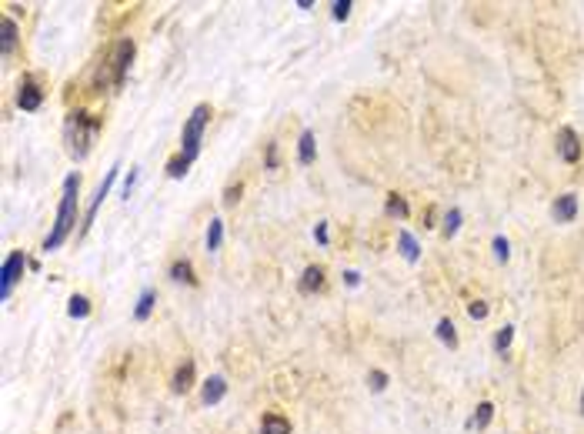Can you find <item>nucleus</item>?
<instances>
[{"instance_id": "obj_1", "label": "nucleus", "mask_w": 584, "mask_h": 434, "mask_svg": "<svg viewBox=\"0 0 584 434\" xmlns=\"http://www.w3.org/2000/svg\"><path fill=\"white\" fill-rule=\"evenodd\" d=\"M77 194H81V177L77 174H70L67 181H64V194H60V208H57V221H54V231L47 234L43 240V251H57L67 234L74 231L77 224Z\"/></svg>"}, {"instance_id": "obj_2", "label": "nucleus", "mask_w": 584, "mask_h": 434, "mask_svg": "<svg viewBox=\"0 0 584 434\" xmlns=\"http://www.w3.org/2000/svg\"><path fill=\"white\" fill-rule=\"evenodd\" d=\"M210 124V104H197L191 117L184 121V130H181V154L194 164L197 154H201V140H204V130Z\"/></svg>"}, {"instance_id": "obj_3", "label": "nucleus", "mask_w": 584, "mask_h": 434, "mask_svg": "<svg viewBox=\"0 0 584 434\" xmlns=\"http://www.w3.org/2000/svg\"><path fill=\"white\" fill-rule=\"evenodd\" d=\"M100 130V121L97 117H90V114H70L67 117V147L74 157H83L87 151H90V144H94V137H97Z\"/></svg>"}, {"instance_id": "obj_4", "label": "nucleus", "mask_w": 584, "mask_h": 434, "mask_svg": "<svg viewBox=\"0 0 584 434\" xmlns=\"http://www.w3.org/2000/svg\"><path fill=\"white\" fill-rule=\"evenodd\" d=\"M30 261H27V254L24 251H14V254H7V261H4V267H0V297L7 301L11 297V291H14V284L20 278H24V267H27Z\"/></svg>"}, {"instance_id": "obj_5", "label": "nucleus", "mask_w": 584, "mask_h": 434, "mask_svg": "<svg viewBox=\"0 0 584 434\" xmlns=\"http://www.w3.org/2000/svg\"><path fill=\"white\" fill-rule=\"evenodd\" d=\"M130 60H134V41H117V47H114V54H111L114 87H124L127 70H130Z\"/></svg>"}, {"instance_id": "obj_6", "label": "nucleus", "mask_w": 584, "mask_h": 434, "mask_svg": "<svg viewBox=\"0 0 584 434\" xmlns=\"http://www.w3.org/2000/svg\"><path fill=\"white\" fill-rule=\"evenodd\" d=\"M557 157L568 161V164L581 161V137H578L574 127H561V134H557Z\"/></svg>"}, {"instance_id": "obj_7", "label": "nucleus", "mask_w": 584, "mask_h": 434, "mask_svg": "<svg viewBox=\"0 0 584 434\" xmlns=\"http://www.w3.org/2000/svg\"><path fill=\"white\" fill-rule=\"evenodd\" d=\"M117 164H114L111 170H107V177H104V184L97 187V194H94V201H90V208H87V214H83V227H81V234H87L90 231V224H94V217H97V210H100V204H104V197L111 194V184L117 181Z\"/></svg>"}, {"instance_id": "obj_8", "label": "nucleus", "mask_w": 584, "mask_h": 434, "mask_svg": "<svg viewBox=\"0 0 584 434\" xmlns=\"http://www.w3.org/2000/svg\"><path fill=\"white\" fill-rule=\"evenodd\" d=\"M551 217H555L557 224H568V221H574L578 217V194H561L551 204Z\"/></svg>"}, {"instance_id": "obj_9", "label": "nucleus", "mask_w": 584, "mask_h": 434, "mask_svg": "<svg viewBox=\"0 0 584 434\" xmlns=\"http://www.w3.org/2000/svg\"><path fill=\"white\" fill-rule=\"evenodd\" d=\"M17 104H20V111H41V104H43L41 87L34 84V81H24L20 90H17Z\"/></svg>"}, {"instance_id": "obj_10", "label": "nucleus", "mask_w": 584, "mask_h": 434, "mask_svg": "<svg viewBox=\"0 0 584 434\" xmlns=\"http://www.w3.org/2000/svg\"><path fill=\"white\" fill-rule=\"evenodd\" d=\"M174 394H187L194 388V361H184L177 371H174V381H170Z\"/></svg>"}, {"instance_id": "obj_11", "label": "nucleus", "mask_w": 584, "mask_h": 434, "mask_svg": "<svg viewBox=\"0 0 584 434\" xmlns=\"http://www.w3.org/2000/svg\"><path fill=\"white\" fill-rule=\"evenodd\" d=\"M224 394H227V381H224L221 374H214V378L204 381V391H201L204 405H217V401H224Z\"/></svg>"}, {"instance_id": "obj_12", "label": "nucleus", "mask_w": 584, "mask_h": 434, "mask_svg": "<svg viewBox=\"0 0 584 434\" xmlns=\"http://www.w3.org/2000/svg\"><path fill=\"white\" fill-rule=\"evenodd\" d=\"M261 434H291V421L284 418V414L267 411L264 418H261Z\"/></svg>"}, {"instance_id": "obj_13", "label": "nucleus", "mask_w": 584, "mask_h": 434, "mask_svg": "<svg viewBox=\"0 0 584 434\" xmlns=\"http://www.w3.org/2000/svg\"><path fill=\"white\" fill-rule=\"evenodd\" d=\"M320 287H324V267H318V264L304 267V274H301V291H304V294H314Z\"/></svg>"}, {"instance_id": "obj_14", "label": "nucleus", "mask_w": 584, "mask_h": 434, "mask_svg": "<svg viewBox=\"0 0 584 434\" xmlns=\"http://www.w3.org/2000/svg\"><path fill=\"white\" fill-rule=\"evenodd\" d=\"M314 130H301V140H297V161L304 164V168H311L314 164Z\"/></svg>"}, {"instance_id": "obj_15", "label": "nucleus", "mask_w": 584, "mask_h": 434, "mask_svg": "<svg viewBox=\"0 0 584 434\" xmlns=\"http://www.w3.org/2000/svg\"><path fill=\"white\" fill-rule=\"evenodd\" d=\"M491 418H494V405L491 401H481V405L474 407V414H471V421H468V428H477V431H484L487 424H491Z\"/></svg>"}, {"instance_id": "obj_16", "label": "nucleus", "mask_w": 584, "mask_h": 434, "mask_svg": "<svg viewBox=\"0 0 584 434\" xmlns=\"http://www.w3.org/2000/svg\"><path fill=\"white\" fill-rule=\"evenodd\" d=\"M0 30H4V37H0V54L7 57L17 47V20H14V17H4Z\"/></svg>"}, {"instance_id": "obj_17", "label": "nucleus", "mask_w": 584, "mask_h": 434, "mask_svg": "<svg viewBox=\"0 0 584 434\" xmlns=\"http://www.w3.org/2000/svg\"><path fill=\"white\" fill-rule=\"evenodd\" d=\"M170 278L181 280V284H191V287L197 284V278H194V264H191V261H174V264H170Z\"/></svg>"}, {"instance_id": "obj_18", "label": "nucleus", "mask_w": 584, "mask_h": 434, "mask_svg": "<svg viewBox=\"0 0 584 434\" xmlns=\"http://www.w3.org/2000/svg\"><path fill=\"white\" fill-rule=\"evenodd\" d=\"M154 301H157V291H154V287H147V291L137 297V308H134V318H137V321H147V318H151Z\"/></svg>"}, {"instance_id": "obj_19", "label": "nucleus", "mask_w": 584, "mask_h": 434, "mask_svg": "<svg viewBox=\"0 0 584 434\" xmlns=\"http://www.w3.org/2000/svg\"><path fill=\"white\" fill-rule=\"evenodd\" d=\"M221 244H224V221L214 217L208 227V251H221Z\"/></svg>"}, {"instance_id": "obj_20", "label": "nucleus", "mask_w": 584, "mask_h": 434, "mask_svg": "<svg viewBox=\"0 0 584 434\" xmlns=\"http://www.w3.org/2000/svg\"><path fill=\"white\" fill-rule=\"evenodd\" d=\"M437 337H441V344H447V348H458V331H454L451 318H441V321H437Z\"/></svg>"}, {"instance_id": "obj_21", "label": "nucleus", "mask_w": 584, "mask_h": 434, "mask_svg": "<svg viewBox=\"0 0 584 434\" xmlns=\"http://www.w3.org/2000/svg\"><path fill=\"white\" fill-rule=\"evenodd\" d=\"M398 244H401V254L407 257V261H411V264H414L417 257H421V247H417V240L411 238L407 231H401V234H398Z\"/></svg>"}, {"instance_id": "obj_22", "label": "nucleus", "mask_w": 584, "mask_h": 434, "mask_svg": "<svg viewBox=\"0 0 584 434\" xmlns=\"http://www.w3.org/2000/svg\"><path fill=\"white\" fill-rule=\"evenodd\" d=\"M67 314L70 318H87V314H90V301H87L83 294H74L67 301Z\"/></svg>"}, {"instance_id": "obj_23", "label": "nucleus", "mask_w": 584, "mask_h": 434, "mask_svg": "<svg viewBox=\"0 0 584 434\" xmlns=\"http://www.w3.org/2000/svg\"><path fill=\"white\" fill-rule=\"evenodd\" d=\"M187 170H191V161H187L184 154H177V157H170V161H167V174H170L174 181H181Z\"/></svg>"}, {"instance_id": "obj_24", "label": "nucleus", "mask_w": 584, "mask_h": 434, "mask_svg": "<svg viewBox=\"0 0 584 434\" xmlns=\"http://www.w3.org/2000/svg\"><path fill=\"white\" fill-rule=\"evenodd\" d=\"M511 341H515V327H511V324H504L498 334H494V351H498V354H504V351L511 348Z\"/></svg>"}, {"instance_id": "obj_25", "label": "nucleus", "mask_w": 584, "mask_h": 434, "mask_svg": "<svg viewBox=\"0 0 584 434\" xmlns=\"http://www.w3.org/2000/svg\"><path fill=\"white\" fill-rule=\"evenodd\" d=\"M388 214H391V217H401V221H404V217L411 214V208H407V201H404L401 194H391L388 197Z\"/></svg>"}, {"instance_id": "obj_26", "label": "nucleus", "mask_w": 584, "mask_h": 434, "mask_svg": "<svg viewBox=\"0 0 584 434\" xmlns=\"http://www.w3.org/2000/svg\"><path fill=\"white\" fill-rule=\"evenodd\" d=\"M458 231H461V210L454 208V210H447L444 214V234L447 238H454Z\"/></svg>"}, {"instance_id": "obj_27", "label": "nucleus", "mask_w": 584, "mask_h": 434, "mask_svg": "<svg viewBox=\"0 0 584 434\" xmlns=\"http://www.w3.org/2000/svg\"><path fill=\"white\" fill-rule=\"evenodd\" d=\"M367 384H371V391H384V388H388V374L374 367V371L367 374Z\"/></svg>"}, {"instance_id": "obj_28", "label": "nucleus", "mask_w": 584, "mask_h": 434, "mask_svg": "<svg viewBox=\"0 0 584 434\" xmlns=\"http://www.w3.org/2000/svg\"><path fill=\"white\" fill-rule=\"evenodd\" d=\"M494 257H498V261H508V257H511V244H508V238H494Z\"/></svg>"}, {"instance_id": "obj_29", "label": "nucleus", "mask_w": 584, "mask_h": 434, "mask_svg": "<svg viewBox=\"0 0 584 434\" xmlns=\"http://www.w3.org/2000/svg\"><path fill=\"white\" fill-rule=\"evenodd\" d=\"M351 7H354L351 0H337V4H334V7H331V11H334V20H348Z\"/></svg>"}, {"instance_id": "obj_30", "label": "nucleus", "mask_w": 584, "mask_h": 434, "mask_svg": "<svg viewBox=\"0 0 584 434\" xmlns=\"http://www.w3.org/2000/svg\"><path fill=\"white\" fill-rule=\"evenodd\" d=\"M468 314H471L474 321H484V318H487V304H484V301H471V304H468Z\"/></svg>"}, {"instance_id": "obj_31", "label": "nucleus", "mask_w": 584, "mask_h": 434, "mask_svg": "<svg viewBox=\"0 0 584 434\" xmlns=\"http://www.w3.org/2000/svg\"><path fill=\"white\" fill-rule=\"evenodd\" d=\"M240 191H244L240 184H231V187L224 191V204H227V208H234L237 201H240Z\"/></svg>"}, {"instance_id": "obj_32", "label": "nucleus", "mask_w": 584, "mask_h": 434, "mask_svg": "<svg viewBox=\"0 0 584 434\" xmlns=\"http://www.w3.org/2000/svg\"><path fill=\"white\" fill-rule=\"evenodd\" d=\"M264 164H267V170H274V168H278V144H267Z\"/></svg>"}, {"instance_id": "obj_33", "label": "nucleus", "mask_w": 584, "mask_h": 434, "mask_svg": "<svg viewBox=\"0 0 584 434\" xmlns=\"http://www.w3.org/2000/svg\"><path fill=\"white\" fill-rule=\"evenodd\" d=\"M314 238H318V244H331V234H327V224H318V227H314Z\"/></svg>"}, {"instance_id": "obj_34", "label": "nucleus", "mask_w": 584, "mask_h": 434, "mask_svg": "<svg viewBox=\"0 0 584 434\" xmlns=\"http://www.w3.org/2000/svg\"><path fill=\"white\" fill-rule=\"evenodd\" d=\"M134 184H137V168L127 174V184H124V197H130V191H134Z\"/></svg>"}, {"instance_id": "obj_35", "label": "nucleus", "mask_w": 584, "mask_h": 434, "mask_svg": "<svg viewBox=\"0 0 584 434\" xmlns=\"http://www.w3.org/2000/svg\"><path fill=\"white\" fill-rule=\"evenodd\" d=\"M344 280H348L351 287H358V284H361V274H358V271H348V274H344Z\"/></svg>"}, {"instance_id": "obj_36", "label": "nucleus", "mask_w": 584, "mask_h": 434, "mask_svg": "<svg viewBox=\"0 0 584 434\" xmlns=\"http://www.w3.org/2000/svg\"><path fill=\"white\" fill-rule=\"evenodd\" d=\"M581 411H584V391H581Z\"/></svg>"}]
</instances>
